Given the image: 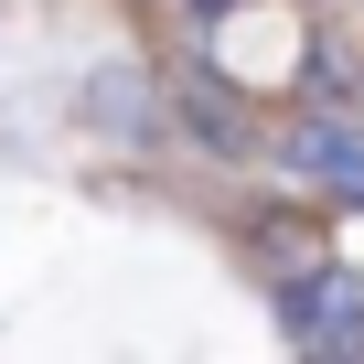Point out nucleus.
<instances>
[{
	"label": "nucleus",
	"mask_w": 364,
	"mask_h": 364,
	"mask_svg": "<svg viewBox=\"0 0 364 364\" xmlns=\"http://www.w3.org/2000/svg\"><path fill=\"white\" fill-rule=\"evenodd\" d=\"M289 182H300V193H321V204H353L364 215V118H289L279 129V150H268Z\"/></svg>",
	"instance_id": "f03ea898"
},
{
	"label": "nucleus",
	"mask_w": 364,
	"mask_h": 364,
	"mask_svg": "<svg viewBox=\"0 0 364 364\" xmlns=\"http://www.w3.org/2000/svg\"><path fill=\"white\" fill-rule=\"evenodd\" d=\"M268 300H279V321H289L300 353H364V279H353V268L300 257V268L268 279Z\"/></svg>",
	"instance_id": "f257e3e1"
},
{
	"label": "nucleus",
	"mask_w": 364,
	"mask_h": 364,
	"mask_svg": "<svg viewBox=\"0 0 364 364\" xmlns=\"http://www.w3.org/2000/svg\"><path fill=\"white\" fill-rule=\"evenodd\" d=\"M193 11H204V22H215V11H225V0H193Z\"/></svg>",
	"instance_id": "7ed1b4c3"
}]
</instances>
